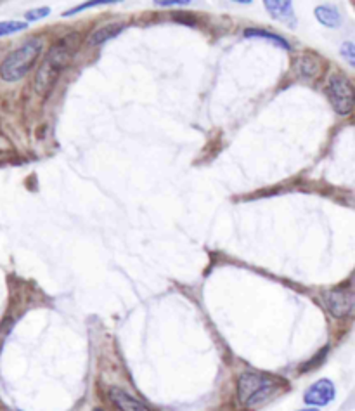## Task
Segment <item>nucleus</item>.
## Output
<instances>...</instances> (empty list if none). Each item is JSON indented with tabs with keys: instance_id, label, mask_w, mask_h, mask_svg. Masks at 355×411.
Wrapping results in <instances>:
<instances>
[{
	"instance_id": "4468645a",
	"label": "nucleus",
	"mask_w": 355,
	"mask_h": 411,
	"mask_svg": "<svg viewBox=\"0 0 355 411\" xmlns=\"http://www.w3.org/2000/svg\"><path fill=\"white\" fill-rule=\"evenodd\" d=\"M101 4H115V0H92V2L84 4V6H77V7H73V9H70L68 13H66V16H70V14H77V13H80V11L89 9V7L101 6Z\"/></svg>"
},
{
	"instance_id": "9b49d317",
	"label": "nucleus",
	"mask_w": 355,
	"mask_h": 411,
	"mask_svg": "<svg viewBox=\"0 0 355 411\" xmlns=\"http://www.w3.org/2000/svg\"><path fill=\"white\" fill-rule=\"evenodd\" d=\"M316 16L319 20V23L324 26H330V28H336L342 23V16H340L338 9L333 6H319L316 9Z\"/></svg>"
},
{
	"instance_id": "39448f33",
	"label": "nucleus",
	"mask_w": 355,
	"mask_h": 411,
	"mask_svg": "<svg viewBox=\"0 0 355 411\" xmlns=\"http://www.w3.org/2000/svg\"><path fill=\"white\" fill-rule=\"evenodd\" d=\"M326 305L335 317H347L354 312L355 295L352 286H340L326 293Z\"/></svg>"
},
{
	"instance_id": "20e7f679",
	"label": "nucleus",
	"mask_w": 355,
	"mask_h": 411,
	"mask_svg": "<svg viewBox=\"0 0 355 411\" xmlns=\"http://www.w3.org/2000/svg\"><path fill=\"white\" fill-rule=\"evenodd\" d=\"M328 96H330L331 106L342 117L352 111L354 108V87L352 82L345 75H331L328 84Z\"/></svg>"
},
{
	"instance_id": "2eb2a0df",
	"label": "nucleus",
	"mask_w": 355,
	"mask_h": 411,
	"mask_svg": "<svg viewBox=\"0 0 355 411\" xmlns=\"http://www.w3.org/2000/svg\"><path fill=\"white\" fill-rule=\"evenodd\" d=\"M49 13H51V9H49V7H39V9H32L26 13V20L28 21L42 20V18H46Z\"/></svg>"
},
{
	"instance_id": "ddd939ff",
	"label": "nucleus",
	"mask_w": 355,
	"mask_h": 411,
	"mask_svg": "<svg viewBox=\"0 0 355 411\" xmlns=\"http://www.w3.org/2000/svg\"><path fill=\"white\" fill-rule=\"evenodd\" d=\"M25 28H26V23H23V21H2V23H0V37L21 32V30H25Z\"/></svg>"
},
{
	"instance_id": "f257e3e1",
	"label": "nucleus",
	"mask_w": 355,
	"mask_h": 411,
	"mask_svg": "<svg viewBox=\"0 0 355 411\" xmlns=\"http://www.w3.org/2000/svg\"><path fill=\"white\" fill-rule=\"evenodd\" d=\"M75 47H77V44L71 42V37H68V39L52 46L51 51L47 52L46 59H44L42 66H40L35 77V91L40 96H47L52 91L59 75L73 59Z\"/></svg>"
},
{
	"instance_id": "f03ea898",
	"label": "nucleus",
	"mask_w": 355,
	"mask_h": 411,
	"mask_svg": "<svg viewBox=\"0 0 355 411\" xmlns=\"http://www.w3.org/2000/svg\"><path fill=\"white\" fill-rule=\"evenodd\" d=\"M278 379L265 373L245 372L238 380V398L239 403L246 408H257V406L267 403L272 396L278 392Z\"/></svg>"
},
{
	"instance_id": "f3484780",
	"label": "nucleus",
	"mask_w": 355,
	"mask_h": 411,
	"mask_svg": "<svg viewBox=\"0 0 355 411\" xmlns=\"http://www.w3.org/2000/svg\"><path fill=\"white\" fill-rule=\"evenodd\" d=\"M155 4H158V6H163V7L184 6V4H189V0H156Z\"/></svg>"
},
{
	"instance_id": "7ed1b4c3",
	"label": "nucleus",
	"mask_w": 355,
	"mask_h": 411,
	"mask_svg": "<svg viewBox=\"0 0 355 411\" xmlns=\"http://www.w3.org/2000/svg\"><path fill=\"white\" fill-rule=\"evenodd\" d=\"M42 39H30L20 49L11 52L0 65V77L6 82H18L35 66L40 52H42Z\"/></svg>"
},
{
	"instance_id": "423d86ee",
	"label": "nucleus",
	"mask_w": 355,
	"mask_h": 411,
	"mask_svg": "<svg viewBox=\"0 0 355 411\" xmlns=\"http://www.w3.org/2000/svg\"><path fill=\"white\" fill-rule=\"evenodd\" d=\"M336 398V388L335 384L328 379L317 380L316 384H312L304 394L305 405H309L310 408H319V406H328L330 403L335 401Z\"/></svg>"
},
{
	"instance_id": "a211bd4d",
	"label": "nucleus",
	"mask_w": 355,
	"mask_h": 411,
	"mask_svg": "<svg viewBox=\"0 0 355 411\" xmlns=\"http://www.w3.org/2000/svg\"><path fill=\"white\" fill-rule=\"evenodd\" d=\"M300 411H317L316 408H305V410H300Z\"/></svg>"
},
{
	"instance_id": "0eeeda50",
	"label": "nucleus",
	"mask_w": 355,
	"mask_h": 411,
	"mask_svg": "<svg viewBox=\"0 0 355 411\" xmlns=\"http://www.w3.org/2000/svg\"><path fill=\"white\" fill-rule=\"evenodd\" d=\"M323 61H321L319 56L310 54V52H305L300 58H297L293 61V72L298 75L304 80H314V78L319 77L323 73Z\"/></svg>"
},
{
	"instance_id": "f8f14e48",
	"label": "nucleus",
	"mask_w": 355,
	"mask_h": 411,
	"mask_svg": "<svg viewBox=\"0 0 355 411\" xmlns=\"http://www.w3.org/2000/svg\"><path fill=\"white\" fill-rule=\"evenodd\" d=\"M245 37H262V39H267V40H271V42H276L279 47L290 49L288 40H284V39H281V37L274 35V33H271V32H265V30L248 28V30H245Z\"/></svg>"
},
{
	"instance_id": "1a4fd4ad",
	"label": "nucleus",
	"mask_w": 355,
	"mask_h": 411,
	"mask_svg": "<svg viewBox=\"0 0 355 411\" xmlns=\"http://www.w3.org/2000/svg\"><path fill=\"white\" fill-rule=\"evenodd\" d=\"M265 9L271 13L272 18L293 26L295 25V13L291 2H283V0H267Z\"/></svg>"
},
{
	"instance_id": "dca6fc26",
	"label": "nucleus",
	"mask_w": 355,
	"mask_h": 411,
	"mask_svg": "<svg viewBox=\"0 0 355 411\" xmlns=\"http://www.w3.org/2000/svg\"><path fill=\"white\" fill-rule=\"evenodd\" d=\"M342 56H345L347 61L350 63V65H355V46L352 42H345L342 46Z\"/></svg>"
},
{
	"instance_id": "9d476101",
	"label": "nucleus",
	"mask_w": 355,
	"mask_h": 411,
	"mask_svg": "<svg viewBox=\"0 0 355 411\" xmlns=\"http://www.w3.org/2000/svg\"><path fill=\"white\" fill-rule=\"evenodd\" d=\"M123 28H125V23H110L106 26H101L99 30H96V32L91 35V39H89V46L97 47V46H101V44L108 42V40L115 39V37L120 35V32H122Z\"/></svg>"
},
{
	"instance_id": "6ab92c4d",
	"label": "nucleus",
	"mask_w": 355,
	"mask_h": 411,
	"mask_svg": "<svg viewBox=\"0 0 355 411\" xmlns=\"http://www.w3.org/2000/svg\"><path fill=\"white\" fill-rule=\"evenodd\" d=\"M94 411H103V410H99V408H97V410H94Z\"/></svg>"
},
{
	"instance_id": "6e6552de",
	"label": "nucleus",
	"mask_w": 355,
	"mask_h": 411,
	"mask_svg": "<svg viewBox=\"0 0 355 411\" xmlns=\"http://www.w3.org/2000/svg\"><path fill=\"white\" fill-rule=\"evenodd\" d=\"M110 401L117 406L120 411H153L148 405L141 401V399L134 398L129 392L123 391V388L111 387L110 388Z\"/></svg>"
}]
</instances>
